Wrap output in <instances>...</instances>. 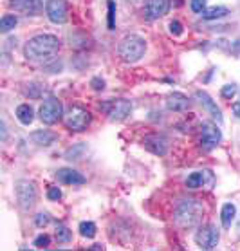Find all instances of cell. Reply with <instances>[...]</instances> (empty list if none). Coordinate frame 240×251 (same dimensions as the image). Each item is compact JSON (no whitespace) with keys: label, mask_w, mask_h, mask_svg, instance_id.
<instances>
[{"label":"cell","mask_w":240,"mask_h":251,"mask_svg":"<svg viewBox=\"0 0 240 251\" xmlns=\"http://www.w3.org/2000/svg\"><path fill=\"white\" fill-rule=\"evenodd\" d=\"M17 24H18L17 17H13V15H4L2 20H0V31H2V33H9L11 29H15Z\"/></svg>","instance_id":"obj_23"},{"label":"cell","mask_w":240,"mask_h":251,"mask_svg":"<svg viewBox=\"0 0 240 251\" xmlns=\"http://www.w3.org/2000/svg\"><path fill=\"white\" fill-rule=\"evenodd\" d=\"M170 31H171V34H181L183 33V25H181V24L177 22V20H173V22L170 24Z\"/></svg>","instance_id":"obj_32"},{"label":"cell","mask_w":240,"mask_h":251,"mask_svg":"<svg viewBox=\"0 0 240 251\" xmlns=\"http://www.w3.org/2000/svg\"><path fill=\"white\" fill-rule=\"evenodd\" d=\"M56 179L63 184H83L85 183V176H81L80 172L72 170V168H60L56 172Z\"/></svg>","instance_id":"obj_15"},{"label":"cell","mask_w":240,"mask_h":251,"mask_svg":"<svg viewBox=\"0 0 240 251\" xmlns=\"http://www.w3.org/2000/svg\"><path fill=\"white\" fill-rule=\"evenodd\" d=\"M31 139H33L38 147H49L51 143L56 141V134L51 130H34Z\"/></svg>","instance_id":"obj_18"},{"label":"cell","mask_w":240,"mask_h":251,"mask_svg":"<svg viewBox=\"0 0 240 251\" xmlns=\"http://www.w3.org/2000/svg\"><path fill=\"white\" fill-rule=\"evenodd\" d=\"M222 139V134L215 123H204L200 126V147L204 150H213Z\"/></svg>","instance_id":"obj_9"},{"label":"cell","mask_w":240,"mask_h":251,"mask_svg":"<svg viewBox=\"0 0 240 251\" xmlns=\"http://www.w3.org/2000/svg\"><path fill=\"white\" fill-rule=\"evenodd\" d=\"M235 94H237V85L235 83H231V85H224L222 87V96L224 98H233Z\"/></svg>","instance_id":"obj_28"},{"label":"cell","mask_w":240,"mask_h":251,"mask_svg":"<svg viewBox=\"0 0 240 251\" xmlns=\"http://www.w3.org/2000/svg\"><path fill=\"white\" fill-rule=\"evenodd\" d=\"M116 25V2L109 0V29H114Z\"/></svg>","instance_id":"obj_25"},{"label":"cell","mask_w":240,"mask_h":251,"mask_svg":"<svg viewBox=\"0 0 240 251\" xmlns=\"http://www.w3.org/2000/svg\"><path fill=\"white\" fill-rule=\"evenodd\" d=\"M47 17L52 24H65L69 18V6L65 0H49L47 2Z\"/></svg>","instance_id":"obj_10"},{"label":"cell","mask_w":240,"mask_h":251,"mask_svg":"<svg viewBox=\"0 0 240 251\" xmlns=\"http://www.w3.org/2000/svg\"><path fill=\"white\" fill-rule=\"evenodd\" d=\"M63 121H65L67 128H71V130L74 132H81L91 125L92 116L89 110H85L80 105H71L69 110L65 112V116H63Z\"/></svg>","instance_id":"obj_4"},{"label":"cell","mask_w":240,"mask_h":251,"mask_svg":"<svg viewBox=\"0 0 240 251\" xmlns=\"http://www.w3.org/2000/svg\"><path fill=\"white\" fill-rule=\"evenodd\" d=\"M228 13H229V9L226 6H213L202 11V18H204V20H218V18L226 17Z\"/></svg>","instance_id":"obj_20"},{"label":"cell","mask_w":240,"mask_h":251,"mask_svg":"<svg viewBox=\"0 0 240 251\" xmlns=\"http://www.w3.org/2000/svg\"><path fill=\"white\" fill-rule=\"evenodd\" d=\"M235 215H237V208H235V204H231V202H226V204L222 206V211H220L222 226H224L226 229L231 228V224H233Z\"/></svg>","instance_id":"obj_19"},{"label":"cell","mask_w":240,"mask_h":251,"mask_svg":"<svg viewBox=\"0 0 240 251\" xmlns=\"http://www.w3.org/2000/svg\"><path fill=\"white\" fill-rule=\"evenodd\" d=\"M49 242H51V239H49L47 235H40L38 239L34 240V246H36V248H47Z\"/></svg>","instance_id":"obj_30"},{"label":"cell","mask_w":240,"mask_h":251,"mask_svg":"<svg viewBox=\"0 0 240 251\" xmlns=\"http://www.w3.org/2000/svg\"><path fill=\"white\" fill-rule=\"evenodd\" d=\"M54 239H56L60 244H67V242H71V239H72V233H71V229H69L67 226L58 224L56 229H54Z\"/></svg>","instance_id":"obj_22"},{"label":"cell","mask_w":240,"mask_h":251,"mask_svg":"<svg viewBox=\"0 0 240 251\" xmlns=\"http://www.w3.org/2000/svg\"><path fill=\"white\" fill-rule=\"evenodd\" d=\"M15 192H17V201L22 210H31L36 204V186L31 181H18L15 184Z\"/></svg>","instance_id":"obj_5"},{"label":"cell","mask_w":240,"mask_h":251,"mask_svg":"<svg viewBox=\"0 0 240 251\" xmlns=\"http://www.w3.org/2000/svg\"><path fill=\"white\" fill-rule=\"evenodd\" d=\"M206 7V0H192V9L195 13H202Z\"/></svg>","instance_id":"obj_29"},{"label":"cell","mask_w":240,"mask_h":251,"mask_svg":"<svg viewBox=\"0 0 240 251\" xmlns=\"http://www.w3.org/2000/svg\"><path fill=\"white\" fill-rule=\"evenodd\" d=\"M195 100H199L200 105H202V107L208 110V114L212 116V118L217 121V123H222V112H220V109L217 107V103H215L212 98H210V94H208V92L197 91V92H195Z\"/></svg>","instance_id":"obj_13"},{"label":"cell","mask_w":240,"mask_h":251,"mask_svg":"<svg viewBox=\"0 0 240 251\" xmlns=\"http://www.w3.org/2000/svg\"><path fill=\"white\" fill-rule=\"evenodd\" d=\"M107 105H103V110L107 112L112 121H123L128 118L132 110V105L128 100H114V101H105Z\"/></svg>","instance_id":"obj_8"},{"label":"cell","mask_w":240,"mask_h":251,"mask_svg":"<svg viewBox=\"0 0 240 251\" xmlns=\"http://www.w3.org/2000/svg\"><path fill=\"white\" fill-rule=\"evenodd\" d=\"M17 118L22 125H29L33 121V107L31 105H18Z\"/></svg>","instance_id":"obj_21"},{"label":"cell","mask_w":240,"mask_h":251,"mask_svg":"<svg viewBox=\"0 0 240 251\" xmlns=\"http://www.w3.org/2000/svg\"><path fill=\"white\" fill-rule=\"evenodd\" d=\"M144 11L148 20H157L170 11V0H146Z\"/></svg>","instance_id":"obj_12"},{"label":"cell","mask_w":240,"mask_h":251,"mask_svg":"<svg viewBox=\"0 0 240 251\" xmlns=\"http://www.w3.org/2000/svg\"><path fill=\"white\" fill-rule=\"evenodd\" d=\"M63 116V105L56 98H47L40 105V120L46 125H54Z\"/></svg>","instance_id":"obj_6"},{"label":"cell","mask_w":240,"mask_h":251,"mask_svg":"<svg viewBox=\"0 0 240 251\" xmlns=\"http://www.w3.org/2000/svg\"><path fill=\"white\" fill-rule=\"evenodd\" d=\"M80 233L83 235V237H87V239H92L94 235H96V224L94 223H81L80 224Z\"/></svg>","instance_id":"obj_24"},{"label":"cell","mask_w":240,"mask_h":251,"mask_svg":"<svg viewBox=\"0 0 240 251\" xmlns=\"http://www.w3.org/2000/svg\"><path fill=\"white\" fill-rule=\"evenodd\" d=\"M166 107L173 112H183V110H188L190 107V101L188 98L181 94V92H170L168 96H166Z\"/></svg>","instance_id":"obj_14"},{"label":"cell","mask_w":240,"mask_h":251,"mask_svg":"<svg viewBox=\"0 0 240 251\" xmlns=\"http://www.w3.org/2000/svg\"><path fill=\"white\" fill-rule=\"evenodd\" d=\"M212 172L210 170H204V172H193V174H190L188 179H186V186L188 188H200V186H204L206 181H212Z\"/></svg>","instance_id":"obj_16"},{"label":"cell","mask_w":240,"mask_h":251,"mask_svg":"<svg viewBox=\"0 0 240 251\" xmlns=\"http://www.w3.org/2000/svg\"><path fill=\"white\" fill-rule=\"evenodd\" d=\"M47 199L49 201H60L62 199V190L56 188V186H51L47 190Z\"/></svg>","instance_id":"obj_27"},{"label":"cell","mask_w":240,"mask_h":251,"mask_svg":"<svg viewBox=\"0 0 240 251\" xmlns=\"http://www.w3.org/2000/svg\"><path fill=\"white\" fill-rule=\"evenodd\" d=\"M91 87L94 91H103V89H105V81H103L101 78H94V80L91 81Z\"/></svg>","instance_id":"obj_31"},{"label":"cell","mask_w":240,"mask_h":251,"mask_svg":"<svg viewBox=\"0 0 240 251\" xmlns=\"http://www.w3.org/2000/svg\"><path fill=\"white\" fill-rule=\"evenodd\" d=\"M49 213H38L36 217H34V224L38 226V228H44V226H47L49 224Z\"/></svg>","instance_id":"obj_26"},{"label":"cell","mask_w":240,"mask_h":251,"mask_svg":"<svg viewBox=\"0 0 240 251\" xmlns=\"http://www.w3.org/2000/svg\"><path fill=\"white\" fill-rule=\"evenodd\" d=\"M144 147L148 150H152L154 154H159L163 155L166 152V147H168V143L163 136H148L144 139Z\"/></svg>","instance_id":"obj_17"},{"label":"cell","mask_w":240,"mask_h":251,"mask_svg":"<svg viewBox=\"0 0 240 251\" xmlns=\"http://www.w3.org/2000/svg\"><path fill=\"white\" fill-rule=\"evenodd\" d=\"M233 112L237 118H240V103H233Z\"/></svg>","instance_id":"obj_33"},{"label":"cell","mask_w":240,"mask_h":251,"mask_svg":"<svg viewBox=\"0 0 240 251\" xmlns=\"http://www.w3.org/2000/svg\"><path fill=\"white\" fill-rule=\"evenodd\" d=\"M130 2H134V4H141V2H144V0H130Z\"/></svg>","instance_id":"obj_34"},{"label":"cell","mask_w":240,"mask_h":251,"mask_svg":"<svg viewBox=\"0 0 240 251\" xmlns=\"http://www.w3.org/2000/svg\"><path fill=\"white\" fill-rule=\"evenodd\" d=\"M218 239H220L218 229L213 224H206L195 233V244L202 248V250H213L218 244Z\"/></svg>","instance_id":"obj_7"},{"label":"cell","mask_w":240,"mask_h":251,"mask_svg":"<svg viewBox=\"0 0 240 251\" xmlns=\"http://www.w3.org/2000/svg\"><path fill=\"white\" fill-rule=\"evenodd\" d=\"M60 51V40L52 34H38L25 44L24 54L31 62H49Z\"/></svg>","instance_id":"obj_1"},{"label":"cell","mask_w":240,"mask_h":251,"mask_svg":"<svg viewBox=\"0 0 240 251\" xmlns=\"http://www.w3.org/2000/svg\"><path fill=\"white\" fill-rule=\"evenodd\" d=\"M144 51H146V44L137 34H126L118 46V54L121 56V60H125L128 63L141 60Z\"/></svg>","instance_id":"obj_3"},{"label":"cell","mask_w":240,"mask_h":251,"mask_svg":"<svg viewBox=\"0 0 240 251\" xmlns=\"http://www.w3.org/2000/svg\"><path fill=\"white\" fill-rule=\"evenodd\" d=\"M7 7L24 13V15H36L44 9V4H42V0H9Z\"/></svg>","instance_id":"obj_11"},{"label":"cell","mask_w":240,"mask_h":251,"mask_svg":"<svg viewBox=\"0 0 240 251\" xmlns=\"http://www.w3.org/2000/svg\"><path fill=\"white\" fill-rule=\"evenodd\" d=\"M202 215H204V206H202V202L197 199H186L177 206L173 219H175V223L181 228H192V226L200 223Z\"/></svg>","instance_id":"obj_2"}]
</instances>
